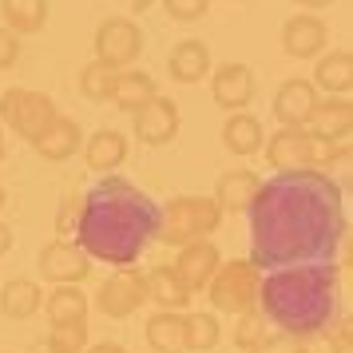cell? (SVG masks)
Returning a JSON list of instances; mask_svg holds the SVG:
<instances>
[{
    "mask_svg": "<svg viewBox=\"0 0 353 353\" xmlns=\"http://www.w3.org/2000/svg\"><path fill=\"white\" fill-rule=\"evenodd\" d=\"M250 262L282 270L305 262H334L350 239L345 191L330 171H274L250 199Z\"/></svg>",
    "mask_w": 353,
    "mask_h": 353,
    "instance_id": "1",
    "label": "cell"
},
{
    "mask_svg": "<svg viewBox=\"0 0 353 353\" xmlns=\"http://www.w3.org/2000/svg\"><path fill=\"white\" fill-rule=\"evenodd\" d=\"M159 203L128 179L108 175L83 194L76 214V242L88 258L108 266H135L151 242H159Z\"/></svg>",
    "mask_w": 353,
    "mask_h": 353,
    "instance_id": "2",
    "label": "cell"
},
{
    "mask_svg": "<svg viewBox=\"0 0 353 353\" xmlns=\"http://www.w3.org/2000/svg\"><path fill=\"white\" fill-rule=\"evenodd\" d=\"M258 314L278 334L318 337L341 314V270L337 262L282 266L258 282Z\"/></svg>",
    "mask_w": 353,
    "mask_h": 353,
    "instance_id": "3",
    "label": "cell"
},
{
    "mask_svg": "<svg viewBox=\"0 0 353 353\" xmlns=\"http://www.w3.org/2000/svg\"><path fill=\"white\" fill-rule=\"evenodd\" d=\"M159 219V242L167 246H187L194 239H210L223 226V210L210 194H175Z\"/></svg>",
    "mask_w": 353,
    "mask_h": 353,
    "instance_id": "4",
    "label": "cell"
},
{
    "mask_svg": "<svg viewBox=\"0 0 353 353\" xmlns=\"http://www.w3.org/2000/svg\"><path fill=\"white\" fill-rule=\"evenodd\" d=\"M258 282H262V270L250 258H230V262H219L214 278L207 282V298L219 314L239 318L258 305Z\"/></svg>",
    "mask_w": 353,
    "mask_h": 353,
    "instance_id": "5",
    "label": "cell"
},
{
    "mask_svg": "<svg viewBox=\"0 0 353 353\" xmlns=\"http://www.w3.org/2000/svg\"><path fill=\"white\" fill-rule=\"evenodd\" d=\"M56 99L44 92H28V88H8L0 92V123L12 128L24 143H36L56 119Z\"/></svg>",
    "mask_w": 353,
    "mask_h": 353,
    "instance_id": "6",
    "label": "cell"
},
{
    "mask_svg": "<svg viewBox=\"0 0 353 353\" xmlns=\"http://www.w3.org/2000/svg\"><path fill=\"white\" fill-rule=\"evenodd\" d=\"M92 52H96L99 64L123 72L143 56V28L128 17H108L92 36Z\"/></svg>",
    "mask_w": 353,
    "mask_h": 353,
    "instance_id": "7",
    "label": "cell"
},
{
    "mask_svg": "<svg viewBox=\"0 0 353 353\" xmlns=\"http://www.w3.org/2000/svg\"><path fill=\"white\" fill-rule=\"evenodd\" d=\"M143 302H147V274L135 270V266H119L108 282H99L92 305H96L103 318L123 321L135 310H143Z\"/></svg>",
    "mask_w": 353,
    "mask_h": 353,
    "instance_id": "8",
    "label": "cell"
},
{
    "mask_svg": "<svg viewBox=\"0 0 353 353\" xmlns=\"http://www.w3.org/2000/svg\"><path fill=\"white\" fill-rule=\"evenodd\" d=\"M179 128H183L179 103L171 96H163V92L147 99L139 112H131V135L143 147H167L179 135Z\"/></svg>",
    "mask_w": 353,
    "mask_h": 353,
    "instance_id": "9",
    "label": "cell"
},
{
    "mask_svg": "<svg viewBox=\"0 0 353 353\" xmlns=\"http://www.w3.org/2000/svg\"><path fill=\"white\" fill-rule=\"evenodd\" d=\"M40 274L52 286H83L92 278V258L80 250V242L72 239H52L44 250H40Z\"/></svg>",
    "mask_w": 353,
    "mask_h": 353,
    "instance_id": "10",
    "label": "cell"
},
{
    "mask_svg": "<svg viewBox=\"0 0 353 353\" xmlns=\"http://www.w3.org/2000/svg\"><path fill=\"white\" fill-rule=\"evenodd\" d=\"M258 96V80L254 72L239 60H226V64L210 68V99H214V108H223V112H246Z\"/></svg>",
    "mask_w": 353,
    "mask_h": 353,
    "instance_id": "11",
    "label": "cell"
},
{
    "mask_svg": "<svg viewBox=\"0 0 353 353\" xmlns=\"http://www.w3.org/2000/svg\"><path fill=\"white\" fill-rule=\"evenodd\" d=\"M330 48V28L318 12H294L282 24V52L290 60H318Z\"/></svg>",
    "mask_w": 353,
    "mask_h": 353,
    "instance_id": "12",
    "label": "cell"
},
{
    "mask_svg": "<svg viewBox=\"0 0 353 353\" xmlns=\"http://www.w3.org/2000/svg\"><path fill=\"white\" fill-rule=\"evenodd\" d=\"M219 262H223V254H219V246L207 239H194L187 242V246H179L175 254V274L179 282L187 286V294H207V282L214 278V270H219Z\"/></svg>",
    "mask_w": 353,
    "mask_h": 353,
    "instance_id": "13",
    "label": "cell"
},
{
    "mask_svg": "<svg viewBox=\"0 0 353 353\" xmlns=\"http://www.w3.org/2000/svg\"><path fill=\"white\" fill-rule=\"evenodd\" d=\"M318 99H321L318 88L305 76H290V80H282L278 96H274V119L282 128H305L314 108H318Z\"/></svg>",
    "mask_w": 353,
    "mask_h": 353,
    "instance_id": "14",
    "label": "cell"
},
{
    "mask_svg": "<svg viewBox=\"0 0 353 353\" xmlns=\"http://www.w3.org/2000/svg\"><path fill=\"white\" fill-rule=\"evenodd\" d=\"M128 135L115 128H99L96 135L83 139V163L92 175H115L123 163H128Z\"/></svg>",
    "mask_w": 353,
    "mask_h": 353,
    "instance_id": "15",
    "label": "cell"
},
{
    "mask_svg": "<svg viewBox=\"0 0 353 353\" xmlns=\"http://www.w3.org/2000/svg\"><path fill=\"white\" fill-rule=\"evenodd\" d=\"M266 163L274 171H302L310 167V131L305 128H278L270 143H262Z\"/></svg>",
    "mask_w": 353,
    "mask_h": 353,
    "instance_id": "16",
    "label": "cell"
},
{
    "mask_svg": "<svg viewBox=\"0 0 353 353\" xmlns=\"http://www.w3.org/2000/svg\"><path fill=\"white\" fill-rule=\"evenodd\" d=\"M310 83L318 88V96H350V88H353V52L350 48L321 52L318 60H314Z\"/></svg>",
    "mask_w": 353,
    "mask_h": 353,
    "instance_id": "17",
    "label": "cell"
},
{
    "mask_svg": "<svg viewBox=\"0 0 353 353\" xmlns=\"http://www.w3.org/2000/svg\"><path fill=\"white\" fill-rule=\"evenodd\" d=\"M258 183H262V179H258L250 167H234V171L219 175L210 199L219 203L223 214H246V210H250V199L258 194Z\"/></svg>",
    "mask_w": 353,
    "mask_h": 353,
    "instance_id": "18",
    "label": "cell"
},
{
    "mask_svg": "<svg viewBox=\"0 0 353 353\" xmlns=\"http://www.w3.org/2000/svg\"><path fill=\"white\" fill-rule=\"evenodd\" d=\"M310 135H321V139H350L353 131V103L350 96H321L310 123H305Z\"/></svg>",
    "mask_w": 353,
    "mask_h": 353,
    "instance_id": "19",
    "label": "cell"
},
{
    "mask_svg": "<svg viewBox=\"0 0 353 353\" xmlns=\"http://www.w3.org/2000/svg\"><path fill=\"white\" fill-rule=\"evenodd\" d=\"M36 155L40 159H48V163H64V159H72V155H80L83 151V131H80V123L72 119V115H56L52 119V128L36 139Z\"/></svg>",
    "mask_w": 353,
    "mask_h": 353,
    "instance_id": "20",
    "label": "cell"
},
{
    "mask_svg": "<svg viewBox=\"0 0 353 353\" xmlns=\"http://www.w3.org/2000/svg\"><path fill=\"white\" fill-rule=\"evenodd\" d=\"M210 68H214V64H210L207 40H179L175 48H171V56H167V72H171V80H175V83L207 80Z\"/></svg>",
    "mask_w": 353,
    "mask_h": 353,
    "instance_id": "21",
    "label": "cell"
},
{
    "mask_svg": "<svg viewBox=\"0 0 353 353\" xmlns=\"http://www.w3.org/2000/svg\"><path fill=\"white\" fill-rule=\"evenodd\" d=\"M143 337L155 353H183L187 350V321H183V310H155L143 325Z\"/></svg>",
    "mask_w": 353,
    "mask_h": 353,
    "instance_id": "22",
    "label": "cell"
},
{
    "mask_svg": "<svg viewBox=\"0 0 353 353\" xmlns=\"http://www.w3.org/2000/svg\"><path fill=\"white\" fill-rule=\"evenodd\" d=\"M262 143H266V131H262V119H258V115H250V112H230L226 115L223 147L230 151V155H239V159L258 155Z\"/></svg>",
    "mask_w": 353,
    "mask_h": 353,
    "instance_id": "23",
    "label": "cell"
},
{
    "mask_svg": "<svg viewBox=\"0 0 353 353\" xmlns=\"http://www.w3.org/2000/svg\"><path fill=\"white\" fill-rule=\"evenodd\" d=\"M44 310V290L32 278H12L0 286V314L8 321H28Z\"/></svg>",
    "mask_w": 353,
    "mask_h": 353,
    "instance_id": "24",
    "label": "cell"
},
{
    "mask_svg": "<svg viewBox=\"0 0 353 353\" xmlns=\"http://www.w3.org/2000/svg\"><path fill=\"white\" fill-rule=\"evenodd\" d=\"M151 96H159V83L151 72H139V68H123L115 76V92H112V103L123 108V112H139Z\"/></svg>",
    "mask_w": 353,
    "mask_h": 353,
    "instance_id": "25",
    "label": "cell"
},
{
    "mask_svg": "<svg viewBox=\"0 0 353 353\" xmlns=\"http://www.w3.org/2000/svg\"><path fill=\"white\" fill-rule=\"evenodd\" d=\"M147 302H155L159 310H187L191 294L179 282L175 266H151L147 270Z\"/></svg>",
    "mask_w": 353,
    "mask_h": 353,
    "instance_id": "26",
    "label": "cell"
},
{
    "mask_svg": "<svg viewBox=\"0 0 353 353\" xmlns=\"http://www.w3.org/2000/svg\"><path fill=\"white\" fill-rule=\"evenodd\" d=\"M4 28L17 36H32L48 24V0H0Z\"/></svg>",
    "mask_w": 353,
    "mask_h": 353,
    "instance_id": "27",
    "label": "cell"
},
{
    "mask_svg": "<svg viewBox=\"0 0 353 353\" xmlns=\"http://www.w3.org/2000/svg\"><path fill=\"white\" fill-rule=\"evenodd\" d=\"M92 302L80 286H56L48 294V325H83Z\"/></svg>",
    "mask_w": 353,
    "mask_h": 353,
    "instance_id": "28",
    "label": "cell"
},
{
    "mask_svg": "<svg viewBox=\"0 0 353 353\" xmlns=\"http://www.w3.org/2000/svg\"><path fill=\"white\" fill-rule=\"evenodd\" d=\"M183 321H187V350L191 353H207V350L219 345V337H223L219 314H207V310H183Z\"/></svg>",
    "mask_w": 353,
    "mask_h": 353,
    "instance_id": "29",
    "label": "cell"
},
{
    "mask_svg": "<svg viewBox=\"0 0 353 353\" xmlns=\"http://www.w3.org/2000/svg\"><path fill=\"white\" fill-rule=\"evenodd\" d=\"M115 76H119L115 68L92 60V64L80 68V92L92 99V103H108V99H112V92H115Z\"/></svg>",
    "mask_w": 353,
    "mask_h": 353,
    "instance_id": "30",
    "label": "cell"
},
{
    "mask_svg": "<svg viewBox=\"0 0 353 353\" xmlns=\"http://www.w3.org/2000/svg\"><path fill=\"white\" fill-rule=\"evenodd\" d=\"M266 337H270V321L258 314V305L246 310V314H239V321H234V350L250 353L254 345H262Z\"/></svg>",
    "mask_w": 353,
    "mask_h": 353,
    "instance_id": "31",
    "label": "cell"
},
{
    "mask_svg": "<svg viewBox=\"0 0 353 353\" xmlns=\"http://www.w3.org/2000/svg\"><path fill=\"white\" fill-rule=\"evenodd\" d=\"M350 159V139H321V135H310V167L314 171H330L337 163Z\"/></svg>",
    "mask_w": 353,
    "mask_h": 353,
    "instance_id": "32",
    "label": "cell"
},
{
    "mask_svg": "<svg viewBox=\"0 0 353 353\" xmlns=\"http://www.w3.org/2000/svg\"><path fill=\"white\" fill-rule=\"evenodd\" d=\"M48 345L56 353H83L88 350V321L83 325H52Z\"/></svg>",
    "mask_w": 353,
    "mask_h": 353,
    "instance_id": "33",
    "label": "cell"
},
{
    "mask_svg": "<svg viewBox=\"0 0 353 353\" xmlns=\"http://www.w3.org/2000/svg\"><path fill=\"white\" fill-rule=\"evenodd\" d=\"M163 8H167V17L179 20V24H194V20L207 17L210 0H163Z\"/></svg>",
    "mask_w": 353,
    "mask_h": 353,
    "instance_id": "34",
    "label": "cell"
},
{
    "mask_svg": "<svg viewBox=\"0 0 353 353\" xmlns=\"http://www.w3.org/2000/svg\"><path fill=\"white\" fill-rule=\"evenodd\" d=\"M250 353H310V341L305 337H290V334H274L262 345H254Z\"/></svg>",
    "mask_w": 353,
    "mask_h": 353,
    "instance_id": "35",
    "label": "cell"
},
{
    "mask_svg": "<svg viewBox=\"0 0 353 353\" xmlns=\"http://www.w3.org/2000/svg\"><path fill=\"white\" fill-rule=\"evenodd\" d=\"M325 334H330V353H353V325H350V314H337L334 325H330Z\"/></svg>",
    "mask_w": 353,
    "mask_h": 353,
    "instance_id": "36",
    "label": "cell"
},
{
    "mask_svg": "<svg viewBox=\"0 0 353 353\" xmlns=\"http://www.w3.org/2000/svg\"><path fill=\"white\" fill-rule=\"evenodd\" d=\"M17 64H20V36L0 24V72H8V68H17Z\"/></svg>",
    "mask_w": 353,
    "mask_h": 353,
    "instance_id": "37",
    "label": "cell"
},
{
    "mask_svg": "<svg viewBox=\"0 0 353 353\" xmlns=\"http://www.w3.org/2000/svg\"><path fill=\"white\" fill-rule=\"evenodd\" d=\"M83 353H128L119 341H96V345H88Z\"/></svg>",
    "mask_w": 353,
    "mask_h": 353,
    "instance_id": "38",
    "label": "cell"
},
{
    "mask_svg": "<svg viewBox=\"0 0 353 353\" xmlns=\"http://www.w3.org/2000/svg\"><path fill=\"white\" fill-rule=\"evenodd\" d=\"M298 4V12H321V8H330L334 0H294Z\"/></svg>",
    "mask_w": 353,
    "mask_h": 353,
    "instance_id": "39",
    "label": "cell"
},
{
    "mask_svg": "<svg viewBox=\"0 0 353 353\" xmlns=\"http://www.w3.org/2000/svg\"><path fill=\"white\" fill-rule=\"evenodd\" d=\"M12 242H17V239H12V226H8V223H0V258H4L8 250H12Z\"/></svg>",
    "mask_w": 353,
    "mask_h": 353,
    "instance_id": "40",
    "label": "cell"
},
{
    "mask_svg": "<svg viewBox=\"0 0 353 353\" xmlns=\"http://www.w3.org/2000/svg\"><path fill=\"white\" fill-rule=\"evenodd\" d=\"M151 4H155V0H131V12H147Z\"/></svg>",
    "mask_w": 353,
    "mask_h": 353,
    "instance_id": "41",
    "label": "cell"
},
{
    "mask_svg": "<svg viewBox=\"0 0 353 353\" xmlns=\"http://www.w3.org/2000/svg\"><path fill=\"white\" fill-rule=\"evenodd\" d=\"M28 353H56V350H52L48 341H36V345H32V350H28Z\"/></svg>",
    "mask_w": 353,
    "mask_h": 353,
    "instance_id": "42",
    "label": "cell"
},
{
    "mask_svg": "<svg viewBox=\"0 0 353 353\" xmlns=\"http://www.w3.org/2000/svg\"><path fill=\"white\" fill-rule=\"evenodd\" d=\"M0 163H4V123H0Z\"/></svg>",
    "mask_w": 353,
    "mask_h": 353,
    "instance_id": "43",
    "label": "cell"
},
{
    "mask_svg": "<svg viewBox=\"0 0 353 353\" xmlns=\"http://www.w3.org/2000/svg\"><path fill=\"white\" fill-rule=\"evenodd\" d=\"M4 203H8V191H4V187H0V210H4Z\"/></svg>",
    "mask_w": 353,
    "mask_h": 353,
    "instance_id": "44",
    "label": "cell"
}]
</instances>
